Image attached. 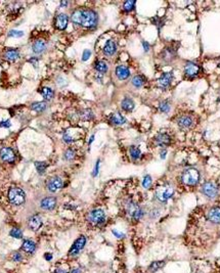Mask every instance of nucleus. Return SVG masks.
<instances>
[{
    "mask_svg": "<svg viewBox=\"0 0 220 273\" xmlns=\"http://www.w3.org/2000/svg\"><path fill=\"white\" fill-rule=\"evenodd\" d=\"M126 212L129 215V217H131V219L134 221L140 220L144 215V211L143 210V208L139 207L133 201L127 202V204H126Z\"/></svg>",
    "mask_w": 220,
    "mask_h": 273,
    "instance_id": "4",
    "label": "nucleus"
},
{
    "mask_svg": "<svg viewBox=\"0 0 220 273\" xmlns=\"http://www.w3.org/2000/svg\"><path fill=\"white\" fill-rule=\"evenodd\" d=\"M3 58L8 61H15L20 58V51L17 48H6L3 52Z\"/></svg>",
    "mask_w": 220,
    "mask_h": 273,
    "instance_id": "16",
    "label": "nucleus"
},
{
    "mask_svg": "<svg viewBox=\"0 0 220 273\" xmlns=\"http://www.w3.org/2000/svg\"><path fill=\"white\" fill-rule=\"evenodd\" d=\"M180 178L183 184L187 186H195L200 180V173L194 168H189L182 172Z\"/></svg>",
    "mask_w": 220,
    "mask_h": 273,
    "instance_id": "2",
    "label": "nucleus"
},
{
    "mask_svg": "<svg viewBox=\"0 0 220 273\" xmlns=\"http://www.w3.org/2000/svg\"><path fill=\"white\" fill-rule=\"evenodd\" d=\"M79 138V132L75 130H67L64 133L63 139L66 143H71Z\"/></svg>",
    "mask_w": 220,
    "mask_h": 273,
    "instance_id": "22",
    "label": "nucleus"
},
{
    "mask_svg": "<svg viewBox=\"0 0 220 273\" xmlns=\"http://www.w3.org/2000/svg\"><path fill=\"white\" fill-rule=\"evenodd\" d=\"M30 63H31V64H33L35 67H37V58H31V59H30Z\"/></svg>",
    "mask_w": 220,
    "mask_h": 273,
    "instance_id": "49",
    "label": "nucleus"
},
{
    "mask_svg": "<svg viewBox=\"0 0 220 273\" xmlns=\"http://www.w3.org/2000/svg\"><path fill=\"white\" fill-rule=\"evenodd\" d=\"M80 272H81V271H80L79 269H74L71 273H80Z\"/></svg>",
    "mask_w": 220,
    "mask_h": 273,
    "instance_id": "52",
    "label": "nucleus"
},
{
    "mask_svg": "<svg viewBox=\"0 0 220 273\" xmlns=\"http://www.w3.org/2000/svg\"><path fill=\"white\" fill-rule=\"evenodd\" d=\"M184 73L187 77L194 78L200 73V66L195 63H187L184 67Z\"/></svg>",
    "mask_w": 220,
    "mask_h": 273,
    "instance_id": "12",
    "label": "nucleus"
},
{
    "mask_svg": "<svg viewBox=\"0 0 220 273\" xmlns=\"http://www.w3.org/2000/svg\"><path fill=\"white\" fill-rule=\"evenodd\" d=\"M35 167H36V170L39 174H43L47 168V164L45 162H36L35 163Z\"/></svg>",
    "mask_w": 220,
    "mask_h": 273,
    "instance_id": "35",
    "label": "nucleus"
},
{
    "mask_svg": "<svg viewBox=\"0 0 220 273\" xmlns=\"http://www.w3.org/2000/svg\"><path fill=\"white\" fill-rule=\"evenodd\" d=\"M0 158L5 163L12 164L15 162V153L10 147H2L0 150Z\"/></svg>",
    "mask_w": 220,
    "mask_h": 273,
    "instance_id": "10",
    "label": "nucleus"
},
{
    "mask_svg": "<svg viewBox=\"0 0 220 273\" xmlns=\"http://www.w3.org/2000/svg\"><path fill=\"white\" fill-rule=\"evenodd\" d=\"M9 234H10V236H12L13 238H17V239H20V238H22L23 237V232H22L21 229H18V228L11 229L10 232H9Z\"/></svg>",
    "mask_w": 220,
    "mask_h": 273,
    "instance_id": "36",
    "label": "nucleus"
},
{
    "mask_svg": "<svg viewBox=\"0 0 220 273\" xmlns=\"http://www.w3.org/2000/svg\"><path fill=\"white\" fill-rule=\"evenodd\" d=\"M163 266H164V261H155L149 266V270L152 272H156L157 270L162 268Z\"/></svg>",
    "mask_w": 220,
    "mask_h": 273,
    "instance_id": "34",
    "label": "nucleus"
},
{
    "mask_svg": "<svg viewBox=\"0 0 220 273\" xmlns=\"http://www.w3.org/2000/svg\"><path fill=\"white\" fill-rule=\"evenodd\" d=\"M143 46L144 48V50L149 51V43L146 42V41H143Z\"/></svg>",
    "mask_w": 220,
    "mask_h": 273,
    "instance_id": "47",
    "label": "nucleus"
},
{
    "mask_svg": "<svg viewBox=\"0 0 220 273\" xmlns=\"http://www.w3.org/2000/svg\"><path fill=\"white\" fill-rule=\"evenodd\" d=\"M46 104L45 102H41V101H38V102H34V104H31V109L35 110V112L37 113H41L43 112V110H46Z\"/></svg>",
    "mask_w": 220,
    "mask_h": 273,
    "instance_id": "29",
    "label": "nucleus"
},
{
    "mask_svg": "<svg viewBox=\"0 0 220 273\" xmlns=\"http://www.w3.org/2000/svg\"><path fill=\"white\" fill-rule=\"evenodd\" d=\"M129 153H130V156L133 161H137L139 158L141 156V153L139 150V148L137 146H131L129 148Z\"/></svg>",
    "mask_w": 220,
    "mask_h": 273,
    "instance_id": "32",
    "label": "nucleus"
},
{
    "mask_svg": "<svg viewBox=\"0 0 220 273\" xmlns=\"http://www.w3.org/2000/svg\"><path fill=\"white\" fill-rule=\"evenodd\" d=\"M56 273H67V272L64 271V270H57V271H56Z\"/></svg>",
    "mask_w": 220,
    "mask_h": 273,
    "instance_id": "54",
    "label": "nucleus"
},
{
    "mask_svg": "<svg viewBox=\"0 0 220 273\" xmlns=\"http://www.w3.org/2000/svg\"><path fill=\"white\" fill-rule=\"evenodd\" d=\"M172 79H173V75L171 72L169 73H164L162 76L160 77V79L158 80V84H159V86L161 88H167L169 85L171 84V82H172Z\"/></svg>",
    "mask_w": 220,
    "mask_h": 273,
    "instance_id": "17",
    "label": "nucleus"
},
{
    "mask_svg": "<svg viewBox=\"0 0 220 273\" xmlns=\"http://www.w3.org/2000/svg\"><path fill=\"white\" fill-rule=\"evenodd\" d=\"M46 49V43L43 40H36L32 45V50L36 54H41Z\"/></svg>",
    "mask_w": 220,
    "mask_h": 273,
    "instance_id": "23",
    "label": "nucleus"
},
{
    "mask_svg": "<svg viewBox=\"0 0 220 273\" xmlns=\"http://www.w3.org/2000/svg\"><path fill=\"white\" fill-rule=\"evenodd\" d=\"M202 193L208 199H215L218 194V187L213 182H206L202 185Z\"/></svg>",
    "mask_w": 220,
    "mask_h": 273,
    "instance_id": "8",
    "label": "nucleus"
},
{
    "mask_svg": "<svg viewBox=\"0 0 220 273\" xmlns=\"http://www.w3.org/2000/svg\"><path fill=\"white\" fill-rule=\"evenodd\" d=\"M8 201L13 206H21L26 201V193L22 188L11 187L8 190Z\"/></svg>",
    "mask_w": 220,
    "mask_h": 273,
    "instance_id": "3",
    "label": "nucleus"
},
{
    "mask_svg": "<svg viewBox=\"0 0 220 273\" xmlns=\"http://www.w3.org/2000/svg\"><path fill=\"white\" fill-rule=\"evenodd\" d=\"M67 5H68V2L67 1H63L61 3V6H67Z\"/></svg>",
    "mask_w": 220,
    "mask_h": 273,
    "instance_id": "51",
    "label": "nucleus"
},
{
    "mask_svg": "<svg viewBox=\"0 0 220 273\" xmlns=\"http://www.w3.org/2000/svg\"><path fill=\"white\" fill-rule=\"evenodd\" d=\"M93 139H94V135H92V136L90 137V140H89V144H91V142L93 141Z\"/></svg>",
    "mask_w": 220,
    "mask_h": 273,
    "instance_id": "53",
    "label": "nucleus"
},
{
    "mask_svg": "<svg viewBox=\"0 0 220 273\" xmlns=\"http://www.w3.org/2000/svg\"><path fill=\"white\" fill-rule=\"evenodd\" d=\"M71 20L76 25L85 27V28H94L97 25L98 17L96 12L91 9L79 8L73 12Z\"/></svg>",
    "mask_w": 220,
    "mask_h": 273,
    "instance_id": "1",
    "label": "nucleus"
},
{
    "mask_svg": "<svg viewBox=\"0 0 220 273\" xmlns=\"http://www.w3.org/2000/svg\"><path fill=\"white\" fill-rule=\"evenodd\" d=\"M40 93L42 94V96H43V98L45 100H51L53 98V95H54L53 90L49 87H43L41 90H40Z\"/></svg>",
    "mask_w": 220,
    "mask_h": 273,
    "instance_id": "27",
    "label": "nucleus"
},
{
    "mask_svg": "<svg viewBox=\"0 0 220 273\" xmlns=\"http://www.w3.org/2000/svg\"><path fill=\"white\" fill-rule=\"evenodd\" d=\"M79 117L83 121H90L93 119V113L90 110H83L82 112H80Z\"/></svg>",
    "mask_w": 220,
    "mask_h": 273,
    "instance_id": "31",
    "label": "nucleus"
},
{
    "mask_svg": "<svg viewBox=\"0 0 220 273\" xmlns=\"http://www.w3.org/2000/svg\"><path fill=\"white\" fill-rule=\"evenodd\" d=\"M95 70L100 74H103V73L108 72V64L104 63L103 61H97L94 64Z\"/></svg>",
    "mask_w": 220,
    "mask_h": 273,
    "instance_id": "28",
    "label": "nucleus"
},
{
    "mask_svg": "<svg viewBox=\"0 0 220 273\" xmlns=\"http://www.w3.org/2000/svg\"><path fill=\"white\" fill-rule=\"evenodd\" d=\"M10 126H11V123H10L9 120H5L0 122V127L1 128H9Z\"/></svg>",
    "mask_w": 220,
    "mask_h": 273,
    "instance_id": "42",
    "label": "nucleus"
},
{
    "mask_svg": "<svg viewBox=\"0 0 220 273\" xmlns=\"http://www.w3.org/2000/svg\"><path fill=\"white\" fill-rule=\"evenodd\" d=\"M174 55H175V51H174L172 48H165V50L163 51V53H162V56H163L162 58L170 61L171 59L174 58Z\"/></svg>",
    "mask_w": 220,
    "mask_h": 273,
    "instance_id": "33",
    "label": "nucleus"
},
{
    "mask_svg": "<svg viewBox=\"0 0 220 273\" xmlns=\"http://www.w3.org/2000/svg\"><path fill=\"white\" fill-rule=\"evenodd\" d=\"M174 194V189L169 185L165 186H161L157 189L156 191V199L159 202H166L168 199H170L172 198V196Z\"/></svg>",
    "mask_w": 220,
    "mask_h": 273,
    "instance_id": "6",
    "label": "nucleus"
},
{
    "mask_svg": "<svg viewBox=\"0 0 220 273\" xmlns=\"http://www.w3.org/2000/svg\"><path fill=\"white\" fill-rule=\"evenodd\" d=\"M69 17L65 13H60L55 18V27L58 30H65L68 26Z\"/></svg>",
    "mask_w": 220,
    "mask_h": 273,
    "instance_id": "19",
    "label": "nucleus"
},
{
    "mask_svg": "<svg viewBox=\"0 0 220 273\" xmlns=\"http://www.w3.org/2000/svg\"><path fill=\"white\" fill-rule=\"evenodd\" d=\"M110 122L114 125H123V124L126 123V119L123 117L120 113H113L110 117Z\"/></svg>",
    "mask_w": 220,
    "mask_h": 273,
    "instance_id": "25",
    "label": "nucleus"
},
{
    "mask_svg": "<svg viewBox=\"0 0 220 273\" xmlns=\"http://www.w3.org/2000/svg\"><path fill=\"white\" fill-rule=\"evenodd\" d=\"M28 225H29V228H30L31 230L37 231L42 225L41 217H40L39 215L32 216V217H30V219H29V221H28Z\"/></svg>",
    "mask_w": 220,
    "mask_h": 273,
    "instance_id": "18",
    "label": "nucleus"
},
{
    "mask_svg": "<svg viewBox=\"0 0 220 273\" xmlns=\"http://www.w3.org/2000/svg\"><path fill=\"white\" fill-rule=\"evenodd\" d=\"M121 107L123 110H126V112H131V110H133V109L135 107V104H134V101L131 98H129V97H125L121 102Z\"/></svg>",
    "mask_w": 220,
    "mask_h": 273,
    "instance_id": "26",
    "label": "nucleus"
},
{
    "mask_svg": "<svg viewBox=\"0 0 220 273\" xmlns=\"http://www.w3.org/2000/svg\"><path fill=\"white\" fill-rule=\"evenodd\" d=\"M23 35H24L23 31H15V30H12V31H10L8 33L9 37H22Z\"/></svg>",
    "mask_w": 220,
    "mask_h": 273,
    "instance_id": "41",
    "label": "nucleus"
},
{
    "mask_svg": "<svg viewBox=\"0 0 220 273\" xmlns=\"http://www.w3.org/2000/svg\"><path fill=\"white\" fill-rule=\"evenodd\" d=\"M98 171H99V160L96 162L95 164V167H94V170H93V173H92V176H97L98 174Z\"/></svg>",
    "mask_w": 220,
    "mask_h": 273,
    "instance_id": "45",
    "label": "nucleus"
},
{
    "mask_svg": "<svg viewBox=\"0 0 220 273\" xmlns=\"http://www.w3.org/2000/svg\"><path fill=\"white\" fill-rule=\"evenodd\" d=\"M134 6H135V1H126L124 5H123V8H124L125 12H129L131 10H133Z\"/></svg>",
    "mask_w": 220,
    "mask_h": 273,
    "instance_id": "38",
    "label": "nucleus"
},
{
    "mask_svg": "<svg viewBox=\"0 0 220 273\" xmlns=\"http://www.w3.org/2000/svg\"><path fill=\"white\" fill-rule=\"evenodd\" d=\"M116 51H117V45L115 41H113L111 39L108 40L103 46V53L108 56H111L113 54H115Z\"/></svg>",
    "mask_w": 220,
    "mask_h": 273,
    "instance_id": "21",
    "label": "nucleus"
},
{
    "mask_svg": "<svg viewBox=\"0 0 220 273\" xmlns=\"http://www.w3.org/2000/svg\"><path fill=\"white\" fill-rule=\"evenodd\" d=\"M86 242H87V239L84 235H81V236L78 237V238L74 242V244L72 245L71 248H70L69 256L70 257H76V256L79 255L80 252H81L83 248H84Z\"/></svg>",
    "mask_w": 220,
    "mask_h": 273,
    "instance_id": "7",
    "label": "nucleus"
},
{
    "mask_svg": "<svg viewBox=\"0 0 220 273\" xmlns=\"http://www.w3.org/2000/svg\"><path fill=\"white\" fill-rule=\"evenodd\" d=\"M44 258H45V260H47V261H50L52 259V255L51 254H48V253H46L44 255Z\"/></svg>",
    "mask_w": 220,
    "mask_h": 273,
    "instance_id": "48",
    "label": "nucleus"
},
{
    "mask_svg": "<svg viewBox=\"0 0 220 273\" xmlns=\"http://www.w3.org/2000/svg\"><path fill=\"white\" fill-rule=\"evenodd\" d=\"M12 260L15 262H20L22 260V255H21L20 253H15L12 256Z\"/></svg>",
    "mask_w": 220,
    "mask_h": 273,
    "instance_id": "44",
    "label": "nucleus"
},
{
    "mask_svg": "<svg viewBox=\"0 0 220 273\" xmlns=\"http://www.w3.org/2000/svg\"><path fill=\"white\" fill-rule=\"evenodd\" d=\"M177 124H178V126L181 129H189L194 126V119H192V116L183 115L178 118Z\"/></svg>",
    "mask_w": 220,
    "mask_h": 273,
    "instance_id": "11",
    "label": "nucleus"
},
{
    "mask_svg": "<svg viewBox=\"0 0 220 273\" xmlns=\"http://www.w3.org/2000/svg\"><path fill=\"white\" fill-rule=\"evenodd\" d=\"M170 141H171L170 136H169L168 134H166V133L158 134L157 136H156V138H155V144L157 145V146H159V147L168 146V145L170 144Z\"/></svg>",
    "mask_w": 220,
    "mask_h": 273,
    "instance_id": "14",
    "label": "nucleus"
},
{
    "mask_svg": "<svg viewBox=\"0 0 220 273\" xmlns=\"http://www.w3.org/2000/svg\"><path fill=\"white\" fill-rule=\"evenodd\" d=\"M22 248L24 252H26L28 254H32L35 252V250H36V244L31 239H26V240H24V242L22 245Z\"/></svg>",
    "mask_w": 220,
    "mask_h": 273,
    "instance_id": "24",
    "label": "nucleus"
},
{
    "mask_svg": "<svg viewBox=\"0 0 220 273\" xmlns=\"http://www.w3.org/2000/svg\"><path fill=\"white\" fill-rule=\"evenodd\" d=\"M56 206V199L52 198V196H47V198H44L40 202V207L41 209H43L45 211H51L55 208Z\"/></svg>",
    "mask_w": 220,
    "mask_h": 273,
    "instance_id": "15",
    "label": "nucleus"
},
{
    "mask_svg": "<svg viewBox=\"0 0 220 273\" xmlns=\"http://www.w3.org/2000/svg\"><path fill=\"white\" fill-rule=\"evenodd\" d=\"M115 73H116V76L119 80H126L127 78H129V76H130V70L126 66H123V64L118 66L116 67Z\"/></svg>",
    "mask_w": 220,
    "mask_h": 273,
    "instance_id": "20",
    "label": "nucleus"
},
{
    "mask_svg": "<svg viewBox=\"0 0 220 273\" xmlns=\"http://www.w3.org/2000/svg\"><path fill=\"white\" fill-rule=\"evenodd\" d=\"M64 186V181L61 177L58 176H53L50 179H48L46 183V188L50 192H55V191L60 190L63 188Z\"/></svg>",
    "mask_w": 220,
    "mask_h": 273,
    "instance_id": "9",
    "label": "nucleus"
},
{
    "mask_svg": "<svg viewBox=\"0 0 220 273\" xmlns=\"http://www.w3.org/2000/svg\"><path fill=\"white\" fill-rule=\"evenodd\" d=\"M113 234H114L115 236L117 237V238H123V237H125V234L122 233V232H118L117 230H113Z\"/></svg>",
    "mask_w": 220,
    "mask_h": 273,
    "instance_id": "46",
    "label": "nucleus"
},
{
    "mask_svg": "<svg viewBox=\"0 0 220 273\" xmlns=\"http://www.w3.org/2000/svg\"><path fill=\"white\" fill-rule=\"evenodd\" d=\"M166 153H167V151H166V150H163L162 153H161V158H162V159H165Z\"/></svg>",
    "mask_w": 220,
    "mask_h": 273,
    "instance_id": "50",
    "label": "nucleus"
},
{
    "mask_svg": "<svg viewBox=\"0 0 220 273\" xmlns=\"http://www.w3.org/2000/svg\"><path fill=\"white\" fill-rule=\"evenodd\" d=\"M152 181H153L152 177L149 176V175H146V176L143 177V186L146 189H149L152 185Z\"/></svg>",
    "mask_w": 220,
    "mask_h": 273,
    "instance_id": "37",
    "label": "nucleus"
},
{
    "mask_svg": "<svg viewBox=\"0 0 220 273\" xmlns=\"http://www.w3.org/2000/svg\"><path fill=\"white\" fill-rule=\"evenodd\" d=\"M159 110L162 113H168L170 110V104L167 101H162L159 104Z\"/></svg>",
    "mask_w": 220,
    "mask_h": 273,
    "instance_id": "40",
    "label": "nucleus"
},
{
    "mask_svg": "<svg viewBox=\"0 0 220 273\" xmlns=\"http://www.w3.org/2000/svg\"><path fill=\"white\" fill-rule=\"evenodd\" d=\"M87 219L94 226H100L106 222V214L101 209H94L88 213Z\"/></svg>",
    "mask_w": 220,
    "mask_h": 273,
    "instance_id": "5",
    "label": "nucleus"
},
{
    "mask_svg": "<svg viewBox=\"0 0 220 273\" xmlns=\"http://www.w3.org/2000/svg\"><path fill=\"white\" fill-rule=\"evenodd\" d=\"M131 83H132V85L135 88H140V87H143V84H144V78L143 77V76H139V75L135 76V77L132 78Z\"/></svg>",
    "mask_w": 220,
    "mask_h": 273,
    "instance_id": "30",
    "label": "nucleus"
},
{
    "mask_svg": "<svg viewBox=\"0 0 220 273\" xmlns=\"http://www.w3.org/2000/svg\"><path fill=\"white\" fill-rule=\"evenodd\" d=\"M64 158L67 161H72L75 158V151L72 150V148H69V150H66L65 155H64Z\"/></svg>",
    "mask_w": 220,
    "mask_h": 273,
    "instance_id": "39",
    "label": "nucleus"
},
{
    "mask_svg": "<svg viewBox=\"0 0 220 273\" xmlns=\"http://www.w3.org/2000/svg\"><path fill=\"white\" fill-rule=\"evenodd\" d=\"M90 55H91V51L90 50H88V49H86V50H84V52H83V55H82V61H87L88 58H90Z\"/></svg>",
    "mask_w": 220,
    "mask_h": 273,
    "instance_id": "43",
    "label": "nucleus"
},
{
    "mask_svg": "<svg viewBox=\"0 0 220 273\" xmlns=\"http://www.w3.org/2000/svg\"><path fill=\"white\" fill-rule=\"evenodd\" d=\"M207 218L210 222L219 224L220 223V207L211 208L207 213Z\"/></svg>",
    "mask_w": 220,
    "mask_h": 273,
    "instance_id": "13",
    "label": "nucleus"
}]
</instances>
